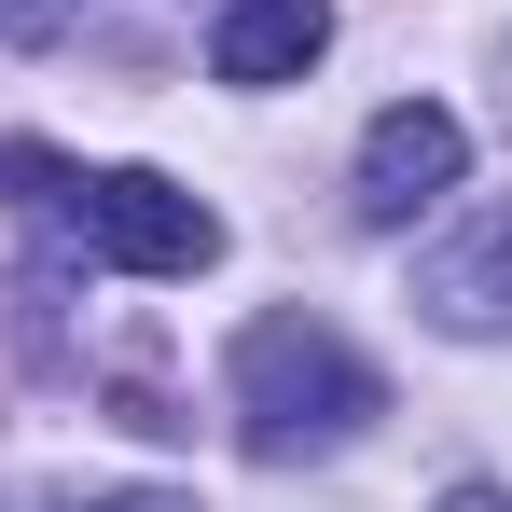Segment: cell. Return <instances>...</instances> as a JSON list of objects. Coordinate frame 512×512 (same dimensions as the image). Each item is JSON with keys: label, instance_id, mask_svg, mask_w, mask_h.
Here are the masks:
<instances>
[{"label": "cell", "instance_id": "obj_7", "mask_svg": "<svg viewBox=\"0 0 512 512\" xmlns=\"http://www.w3.org/2000/svg\"><path fill=\"white\" fill-rule=\"evenodd\" d=\"M28 512H194V499H153V485H125V499H28Z\"/></svg>", "mask_w": 512, "mask_h": 512}, {"label": "cell", "instance_id": "obj_1", "mask_svg": "<svg viewBox=\"0 0 512 512\" xmlns=\"http://www.w3.org/2000/svg\"><path fill=\"white\" fill-rule=\"evenodd\" d=\"M222 402H236V443L263 471H291V457H333V443H360L388 416V374L333 319H250L236 360H222Z\"/></svg>", "mask_w": 512, "mask_h": 512}, {"label": "cell", "instance_id": "obj_4", "mask_svg": "<svg viewBox=\"0 0 512 512\" xmlns=\"http://www.w3.org/2000/svg\"><path fill=\"white\" fill-rule=\"evenodd\" d=\"M416 305L443 319V333H471V346L512 333V208H471V222L416 263Z\"/></svg>", "mask_w": 512, "mask_h": 512}, {"label": "cell", "instance_id": "obj_6", "mask_svg": "<svg viewBox=\"0 0 512 512\" xmlns=\"http://www.w3.org/2000/svg\"><path fill=\"white\" fill-rule=\"evenodd\" d=\"M84 0H0V42H70Z\"/></svg>", "mask_w": 512, "mask_h": 512}, {"label": "cell", "instance_id": "obj_3", "mask_svg": "<svg viewBox=\"0 0 512 512\" xmlns=\"http://www.w3.org/2000/svg\"><path fill=\"white\" fill-rule=\"evenodd\" d=\"M457 167H471V125H457L443 97H388V111L360 125V180H346V208H360L374 236H402V222H429V208L457 194Z\"/></svg>", "mask_w": 512, "mask_h": 512}, {"label": "cell", "instance_id": "obj_2", "mask_svg": "<svg viewBox=\"0 0 512 512\" xmlns=\"http://www.w3.org/2000/svg\"><path fill=\"white\" fill-rule=\"evenodd\" d=\"M56 250L111 263V277H208V263H222V208L180 194L167 167H70Z\"/></svg>", "mask_w": 512, "mask_h": 512}, {"label": "cell", "instance_id": "obj_5", "mask_svg": "<svg viewBox=\"0 0 512 512\" xmlns=\"http://www.w3.org/2000/svg\"><path fill=\"white\" fill-rule=\"evenodd\" d=\"M333 56V0H222V28H208V70L236 97H263V84H305Z\"/></svg>", "mask_w": 512, "mask_h": 512}]
</instances>
